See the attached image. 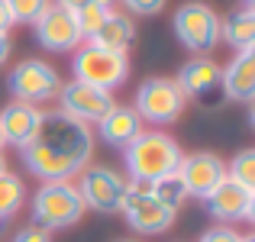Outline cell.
Instances as JSON below:
<instances>
[{
	"instance_id": "6da1fadb",
	"label": "cell",
	"mask_w": 255,
	"mask_h": 242,
	"mask_svg": "<svg viewBox=\"0 0 255 242\" xmlns=\"http://www.w3.org/2000/svg\"><path fill=\"white\" fill-rule=\"evenodd\" d=\"M94 145L97 139L87 123H78L62 110H52L42 117L36 142L26 145L19 155L42 184H49V181H71L75 174H81L94 158Z\"/></svg>"
},
{
	"instance_id": "7a4b0ae2",
	"label": "cell",
	"mask_w": 255,
	"mask_h": 242,
	"mask_svg": "<svg viewBox=\"0 0 255 242\" xmlns=\"http://www.w3.org/2000/svg\"><path fill=\"white\" fill-rule=\"evenodd\" d=\"M123 158H126L129 181H136V184H152V181H158V178L178 174L184 152H181L178 139H171L168 132L142 129L123 149Z\"/></svg>"
},
{
	"instance_id": "3957f363",
	"label": "cell",
	"mask_w": 255,
	"mask_h": 242,
	"mask_svg": "<svg viewBox=\"0 0 255 242\" xmlns=\"http://www.w3.org/2000/svg\"><path fill=\"white\" fill-rule=\"evenodd\" d=\"M84 200L71 181H49L32 194V223L42 230H71L84 217Z\"/></svg>"
},
{
	"instance_id": "277c9868",
	"label": "cell",
	"mask_w": 255,
	"mask_h": 242,
	"mask_svg": "<svg viewBox=\"0 0 255 242\" xmlns=\"http://www.w3.org/2000/svg\"><path fill=\"white\" fill-rule=\"evenodd\" d=\"M71 81H81L87 87H100V91H110L120 87L129 78V58L123 52H110L100 49L94 42H81L71 52Z\"/></svg>"
},
{
	"instance_id": "5b68a950",
	"label": "cell",
	"mask_w": 255,
	"mask_h": 242,
	"mask_svg": "<svg viewBox=\"0 0 255 242\" xmlns=\"http://www.w3.org/2000/svg\"><path fill=\"white\" fill-rule=\"evenodd\" d=\"M220 13L204 0H191V3L178 6L174 13V36L194 55H207L217 49L220 42Z\"/></svg>"
},
{
	"instance_id": "8992f818",
	"label": "cell",
	"mask_w": 255,
	"mask_h": 242,
	"mask_svg": "<svg viewBox=\"0 0 255 242\" xmlns=\"http://www.w3.org/2000/svg\"><path fill=\"white\" fill-rule=\"evenodd\" d=\"M6 87H10L13 100L42 107V104H49V100L58 97V91H62V78H58L55 65L42 62V58H26V62H16L10 68V75H6Z\"/></svg>"
},
{
	"instance_id": "52a82bcc",
	"label": "cell",
	"mask_w": 255,
	"mask_h": 242,
	"mask_svg": "<svg viewBox=\"0 0 255 242\" xmlns=\"http://www.w3.org/2000/svg\"><path fill=\"white\" fill-rule=\"evenodd\" d=\"M184 104H187V97L181 94L174 78H149L136 91L132 110L139 113L142 123L168 126V123H178V117L184 113Z\"/></svg>"
},
{
	"instance_id": "ba28073f",
	"label": "cell",
	"mask_w": 255,
	"mask_h": 242,
	"mask_svg": "<svg viewBox=\"0 0 255 242\" xmlns=\"http://www.w3.org/2000/svg\"><path fill=\"white\" fill-rule=\"evenodd\" d=\"M120 213L126 217L129 230H136L139 236H162L174 226V210L155 200L149 194V184H136V181H126V197Z\"/></svg>"
},
{
	"instance_id": "9c48e42d",
	"label": "cell",
	"mask_w": 255,
	"mask_h": 242,
	"mask_svg": "<svg viewBox=\"0 0 255 242\" xmlns=\"http://www.w3.org/2000/svg\"><path fill=\"white\" fill-rule=\"evenodd\" d=\"M75 187L84 200V210H97V213H120L126 197V178L110 165H87L78 174Z\"/></svg>"
},
{
	"instance_id": "30bf717a",
	"label": "cell",
	"mask_w": 255,
	"mask_h": 242,
	"mask_svg": "<svg viewBox=\"0 0 255 242\" xmlns=\"http://www.w3.org/2000/svg\"><path fill=\"white\" fill-rule=\"evenodd\" d=\"M55 100H58V110H62V113H68L71 120L87 123V126H97L100 120L113 110V104H117L110 91L87 87V84H81V81H68V84H62V91H58Z\"/></svg>"
},
{
	"instance_id": "8fae6325",
	"label": "cell",
	"mask_w": 255,
	"mask_h": 242,
	"mask_svg": "<svg viewBox=\"0 0 255 242\" xmlns=\"http://www.w3.org/2000/svg\"><path fill=\"white\" fill-rule=\"evenodd\" d=\"M178 178L184 184L187 197H200L207 200L217 184L226 178V161L217 155V152H191V155L181 158V168H178Z\"/></svg>"
},
{
	"instance_id": "7c38bea8",
	"label": "cell",
	"mask_w": 255,
	"mask_h": 242,
	"mask_svg": "<svg viewBox=\"0 0 255 242\" xmlns=\"http://www.w3.org/2000/svg\"><path fill=\"white\" fill-rule=\"evenodd\" d=\"M36 39L42 49L49 52H75L78 45L84 42L81 32H78V23H75V13L62 10L58 3H49L45 13L36 19Z\"/></svg>"
},
{
	"instance_id": "4fadbf2b",
	"label": "cell",
	"mask_w": 255,
	"mask_h": 242,
	"mask_svg": "<svg viewBox=\"0 0 255 242\" xmlns=\"http://www.w3.org/2000/svg\"><path fill=\"white\" fill-rule=\"evenodd\" d=\"M207 210L223 226H233L236 220H255V191L223 178L217 184V191L207 197Z\"/></svg>"
},
{
	"instance_id": "5bb4252c",
	"label": "cell",
	"mask_w": 255,
	"mask_h": 242,
	"mask_svg": "<svg viewBox=\"0 0 255 242\" xmlns=\"http://www.w3.org/2000/svg\"><path fill=\"white\" fill-rule=\"evenodd\" d=\"M42 117H45L42 107L19 104V100L6 104L3 110H0V136H3V142L16 145V149L23 152L26 145L36 142L39 129H42Z\"/></svg>"
},
{
	"instance_id": "9a60e30c",
	"label": "cell",
	"mask_w": 255,
	"mask_h": 242,
	"mask_svg": "<svg viewBox=\"0 0 255 242\" xmlns=\"http://www.w3.org/2000/svg\"><path fill=\"white\" fill-rule=\"evenodd\" d=\"M220 87L236 104H252L255 100V49L236 52L226 68H220Z\"/></svg>"
},
{
	"instance_id": "2e32d148",
	"label": "cell",
	"mask_w": 255,
	"mask_h": 242,
	"mask_svg": "<svg viewBox=\"0 0 255 242\" xmlns=\"http://www.w3.org/2000/svg\"><path fill=\"white\" fill-rule=\"evenodd\" d=\"M174 81H178V87H181L184 97H200L204 100L220 87V65L213 62V58H207V55H194L191 62L181 65V71H178Z\"/></svg>"
},
{
	"instance_id": "e0dca14e",
	"label": "cell",
	"mask_w": 255,
	"mask_h": 242,
	"mask_svg": "<svg viewBox=\"0 0 255 242\" xmlns=\"http://www.w3.org/2000/svg\"><path fill=\"white\" fill-rule=\"evenodd\" d=\"M97 129H100V139H104L107 145L126 149V145L145 129V123L139 120V113L132 110L129 104H113V110L97 123Z\"/></svg>"
},
{
	"instance_id": "ac0fdd59",
	"label": "cell",
	"mask_w": 255,
	"mask_h": 242,
	"mask_svg": "<svg viewBox=\"0 0 255 242\" xmlns=\"http://www.w3.org/2000/svg\"><path fill=\"white\" fill-rule=\"evenodd\" d=\"M87 42L100 45V49H110V52H129V45L136 42V26H132V19L126 16L123 10H110L107 13V19L100 23V29L94 32Z\"/></svg>"
},
{
	"instance_id": "d6986e66",
	"label": "cell",
	"mask_w": 255,
	"mask_h": 242,
	"mask_svg": "<svg viewBox=\"0 0 255 242\" xmlns=\"http://www.w3.org/2000/svg\"><path fill=\"white\" fill-rule=\"evenodd\" d=\"M220 39H226L236 52L255 49V10L252 6H243L230 19H223L220 23Z\"/></svg>"
},
{
	"instance_id": "ffe728a7",
	"label": "cell",
	"mask_w": 255,
	"mask_h": 242,
	"mask_svg": "<svg viewBox=\"0 0 255 242\" xmlns=\"http://www.w3.org/2000/svg\"><path fill=\"white\" fill-rule=\"evenodd\" d=\"M26 204V184L19 174L0 171V223L13 220Z\"/></svg>"
},
{
	"instance_id": "44dd1931",
	"label": "cell",
	"mask_w": 255,
	"mask_h": 242,
	"mask_svg": "<svg viewBox=\"0 0 255 242\" xmlns=\"http://www.w3.org/2000/svg\"><path fill=\"white\" fill-rule=\"evenodd\" d=\"M149 194L155 200H162L168 210L178 213L181 210V204L187 200V191H184V184H181V178L178 174H168V178H158V181H152L149 184Z\"/></svg>"
},
{
	"instance_id": "7402d4cb",
	"label": "cell",
	"mask_w": 255,
	"mask_h": 242,
	"mask_svg": "<svg viewBox=\"0 0 255 242\" xmlns=\"http://www.w3.org/2000/svg\"><path fill=\"white\" fill-rule=\"evenodd\" d=\"M226 178L236 181V184L255 191V149H243L233 155V161L226 165Z\"/></svg>"
},
{
	"instance_id": "603a6c76",
	"label": "cell",
	"mask_w": 255,
	"mask_h": 242,
	"mask_svg": "<svg viewBox=\"0 0 255 242\" xmlns=\"http://www.w3.org/2000/svg\"><path fill=\"white\" fill-rule=\"evenodd\" d=\"M49 3H52V0H6V10H10V16H13V26H16V23L32 26L45 13Z\"/></svg>"
},
{
	"instance_id": "cb8c5ba5",
	"label": "cell",
	"mask_w": 255,
	"mask_h": 242,
	"mask_svg": "<svg viewBox=\"0 0 255 242\" xmlns=\"http://www.w3.org/2000/svg\"><path fill=\"white\" fill-rule=\"evenodd\" d=\"M107 13H110V10H104V6H97V3H87L84 10H78V13H75L78 32H81V39H84V42H87V39H91L94 32L100 29V23L107 19Z\"/></svg>"
},
{
	"instance_id": "d4e9b609",
	"label": "cell",
	"mask_w": 255,
	"mask_h": 242,
	"mask_svg": "<svg viewBox=\"0 0 255 242\" xmlns=\"http://www.w3.org/2000/svg\"><path fill=\"white\" fill-rule=\"evenodd\" d=\"M129 13H139V16H155V13L165 10L168 0H120Z\"/></svg>"
},
{
	"instance_id": "484cf974",
	"label": "cell",
	"mask_w": 255,
	"mask_h": 242,
	"mask_svg": "<svg viewBox=\"0 0 255 242\" xmlns=\"http://www.w3.org/2000/svg\"><path fill=\"white\" fill-rule=\"evenodd\" d=\"M197 242H243V233L239 230H233V226H210V230L204 233Z\"/></svg>"
},
{
	"instance_id": "4316f807",
	"label": "cell",
	"mask_w": 255,
	"mask_h": 242,
	"mask_svg": "<svg viewBox=\"0 0 255 242\" xmlns=\"http://www.w3.org/2000/svg\"><path fill=\"white\" fill-rule=\"evenodd\" d=\"M10 242H52V233L42 230V226H36V223H29V226H23Z\"/></svg>"
},
{
	"instance_id": "83f0119b",
	"label": "cell",
	"mask_w": 255,
	"mask_h": 242,
	"mask_svg": "<svg viewBox=\"0 0 255 242\" xmlns=\"http://www.w3.org/2000/svg\"><path fill=\"white\" fill-rule=\"evenodd\" d=\"M10 55H13V39L10 32H0V65L10 62Z\"/></svg>"
},
{
	"instance_id": "f1b7e54d",
	"label": "cell",
	"mask_w": 255,
	"mask_h": 242,
	"mask_svg": "<svg viewBox=\"0 0 255 242\" xmlns=\"http://www.w3.org/2000/svg\"><path fill=\"white\" fill-rule=\"evenodd\" d=\"M62 10H68V13H78V10H84L87 3H94V0H55Z\"/></svg>"
},
{
	"instance_id": "f546056e",
	"label": "cell",
	"mask_w": 255,
	"mask_h": 242,
	"mask_svg": "<svg viewBox=\"0 0 255 242\" xmlns=\"http://www.w3.org/2000/svg\"><path fill=\"white\" fill-rule=\"evenodd\" d=\"M10 26H13V16L6 10V0H0V32H10Z\"/></svg>"
},
{
	"instance_id": "4dcf8cb0",
	"label": "cell",
	"mask_w": 255,
	"mask_h": 242,
	"mask_svg": "<svg viewBox=\"0 0 255 242\" xmlns=\"http://www.w3.org/2000/svg\"><path fill=\"white\" fill-rule=\"evenodd\" d=\"M94 3L104 6V10H113V3H117V0H94Z\"/></svg>"
},
{
	"instance_id": "1f68e13d",
	"label": "cell",
	"mask_w": 255,
	"mask_h": 242,
	"mask_svg": "<svg viewBox=\"0 0 255 242\" xmlns=\"http://www.w3.org/2000/svg\"><path fill=\"white\" fill-rule=\"evenodd\" d=\"M243 242H255V236H249V233H243Z\"/></svg>"
},
{
	"instance_id": "d6a6232c",
	"label": "cell",
	"mask_w": 255,
	"mask_h": 242,
	"mask_svg": "<svg viewBox=\"0 0 255 242\" xmlns=\"http://www.w3.org/2000/svg\"><path fill=\"white\" fill-rule=\"evenodd\" d=\"M0 171H6V161H3V155H0Z\"/></svg>"
},
{
	"instance_id": "836d02e7",
	"label": "cell",
	"mask_w": 255,
	"mask_h": 242,
	"mask_svg": "<svg viewBox=\"0 0 255 242\" xmlns=\"http://www.w3.org/2000/svg\"><path fill=\"white\" fill-rule=\"evenodd\" d=\"M243 6H255V0H243Z\"/></svg>"
},
{
	"instance_id": "e575fe53",
	"label": "cell",
	"mask_w": 255,
	"mask_h": 242,
	"mask_svg": "<svg viewBox=\"0 0 255 242\" xmlns=\"http://www.w3.org/2000/svg\"><path fill=\"white\" fill-rule=\"evenodd\" d=\"M3 145H6V142H3V136H0V152H3Z\"/></svg>"
},
{
	"instance_id": "d590c367",
	"label": "cell",
	"mask_w": 255,
	"mask_h": 242,
	"mask_svg": "<svg viewBox=\"0 0 255 242\" xmlns=\"http://www.w3.org/2000/svg\"><path fill=\"white\" fill-rule=\"evenodd\" d=\"M117 242H132V239H117Z\"/></svg>"
}]
</instances>
